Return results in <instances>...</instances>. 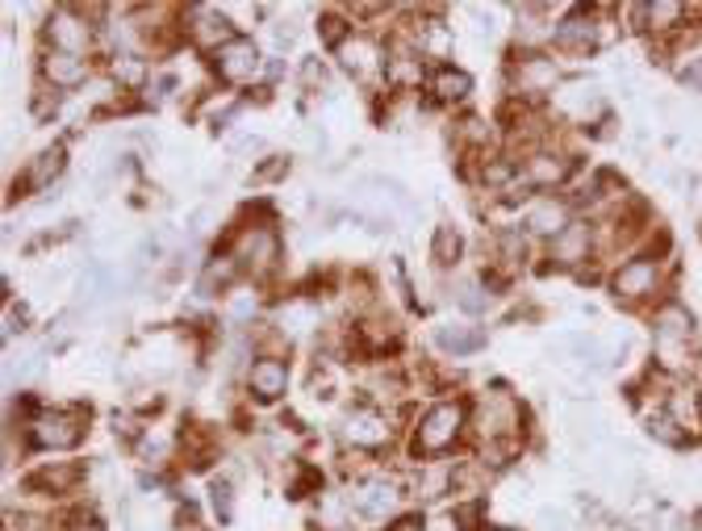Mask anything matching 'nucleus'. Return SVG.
Returning <instances> with one entry per match:
<instances>
[{
  "instance_id": "obj_1",
  "label": "nucleus",
  "mask_w": 702,
  "mask_h": 531,
  "mask_svg": "<svg viewBox=\"0 0 702 531\" xmlns=\"http://www.w3.org/2000/svg\"><path fill=\"white\" fill-rule=\"evenodd\" d=\"M652 323V368L669 377V381H682L690 372V360L699 356L694 348V335H699V318L685 306L682 297H665L657 310L649 314Z\"/></svg>"
},
{
  "instance_id": "obj_2",
  "label": "nucleus",
  "mask_w": 702,
  "mask_h": 531,
  "mask_svg": "<svg viewBox=\"0 0 702 531\" xmlns=\"http://www.w3.org/2000/svg\"><path fill=\"white\" fill-rule=\"evenodd\" d=\"M607 289L619 306L652 314L665 297H673V259L669 256H631L611 268Z\"/></svg>"
},
{
  "instance_id": "obj_3",
  "label": "nucleus",
  "mask_w": 702,
  "mask_h": 531,
  "mask_svg": "<svg viewBox=\"0 0 702 531\" xmlns=\"http://www.w3.org/2000/svg\"><path fill=\"white\" fill-rule=\"evenodd\" d=\"M468 431H472L477 448H494V443L522 448V440H527V410L519 406L515 394L494 389V394H481L477 402L468 406Z\"/></svg>"
},
{
  "instance_id": "obj_4",
  "label": "nucleus",
  "mask_w": 702,
  "mask_h": 531,
  "mask_svg": "<svg viewBox=\"0 0 702 531\" xmlns=\"http://www.w3.org/2000/svg\"><path fill=\"white\" fill-rule=\"evenodd\" d=\"M243 276L252 280H268V276L281 273V259H285V247H281V231L276 222H243L238 231L231 235V247H226Z\"/></svg>"
},
{
  "instance_id": "obj_5",
  "label": "nucleus",
  "mask_w": 702,
  "mask_h": 531,
  "mask_svg": "<svg viewBox=\"0 0 702 531\" xmlns=\"http://www.w3.org/2000/svg\"><path fill=\"white\" fill-rule=\"evenodd\" d=\"M468 431V406L456 398V402H435L427 406L415 422V452L423 460H435V457H448L456 443L465 440Z\"/></svg>"
},
{
  "instance_id": "obj_6",
  "label": "nucleus",
  "mask_w": 702,
  "mask_h": 531,
  "mask_svg": "<svg viewBox=\"0 0 702 531\" xmlns=\"http://www.w3.org/2000/svg\"><path fill=\"white\" fill-rule=\"evenodd\" d=\"M347 507L368 523H394L406 507V486L389 473H364L347 486Z\"/></svg>"
},
{
  "instance_id": "obj_7",
  "label": "nucleus",
  "mask_w": 702,
  "mask_h": 531,
  "mask_svg": "<svg viewBox=\"0 0 702 531\" xmlns=\"http://www.w3.org/2000/svg\"><path fill=\"white\" fill-rule=\"evenodd\" d=\"M96 13L101 9H84V4H59L47 25H42V34H47V51H63V55H84L96 47V34H101V25H96Z\"/></svg>"
},
{
  "instance_id": "obj_8",
  "label": "nucleus",
  "mask_w": 702,
  "mask_h": 531,
  "mask_svg": "<svg viewBox=\"0 0 702 531\" xmlns=\"http://www.w3.org/2000/svg\"><path fill=\"white\" fill-rule=\"evenodd\" d=\"M89 410L84 406H59V410H38L34 422L26 427V440L42 452H68L84 440L89 431Z\"/></svg>"
},
{
  "instance_id": "obj_9",
  "label": "nucleus",
  "mask_w": 702,
  "mask_h": 531,
  "mask_svg": "<svg viewBox=\"0 0 702 531\" xmlns=\"http://www.w3.org/2000/svg\"><path fill=\"white\" fill-rule=\"evenodd\" d=\"M614 25L598 18V9H569L552 30V47L560 55H594L602 42H611Z\"/></svg>"
},
{
  "instance_id": "obj_10",
  "label": "nucleus",
  "mask_w": 702,
  "mask_h": 531,
  "mask_svg": "<svg viewBox=\"0 0 702 531\" xmlns=\"http://www.w3.org/2000/svg\"><path fill=\"white\" fill-rule=\"evenodd\" d=\"M339 436L347 448H356L360 457H368V452H385L389 443H394L397 427L394 419L380 410V406H356V410H347V419H343Z\"/></svg>"
},
{
  "instance_id": "obj_11",
  "label": "nucleus",
  "mask_w": 702,
  "mask_h": 531,
  "mask_svg": "<svg viewBox=\"0 0 702 531\" xmlns=\"http://www.w3.org/2000/svg\"><path fill=\"white\" fill-rule=\"evenodd\" d=\"M510 92L519 101H540L548 92H557L560 84V63L548 51H522L510 59Z\"/></svg>"
},
{
  "instance_id": "obj_12",
  "label": "nucleus",
  "mask_w": 702,
  "mask_h": 531,
  "mask_svg": "<svg viewBox=\"0 0 702 531\" xmlns=\"http://www.w3.org/2000/svg\"><path fill=\"white\" fill-rule=\"evenodd\" d=\"M631 18H635V30H640V34L661 38V42H678V38L690 30L694 4H682V0H652V4H635Z\"/></svg>"
},
{
  "instance_id": "obj_13",
  "label": "nucleus",
  "mask_w": 702,
  "mask_h": 531,
  "mask_svg": "<svg viewBox=\"0 0 702 531\" xmlns=\"http://www.w3.org/2000/svg\"><path fill=\"white\" fill-rule=\"evenodd\" d=\"M577 222V205L569 197H557V193H540L536 202L527 205V214H522V231L536 238H560L569 226Z\"/></svg>"
},
{
  "instance_id": "obj_14",
  "label": "nucleus",
  "mask_w": 702,
  "mask_h": 531,
  "mask_svg": "<svg viewBox=\"0 0 702 531\" xmlns=\"http://www.w3.org/2000/svg\"><path fill=\"white\" fill-rule=\"evenodd\" d=\"M184 38L197 47V51H205V55H217L226 42H234V25L226 13H217V9H210V4H193V9H184Z\"/></svg>"
},
{
  "instance_id": "obj_15",
  "label": "nucleus",
  "mask_w": 702,
  "mask_h": 531,
  "mask_svg": "<svg viewBox=\"0 0 702 531\" xmlns=\"http://www.w3.org/2000/svg\"><path fill=\"white\" fill-rule=\"evenodd\" d=\"M210 68L222 84H252L260 68H264V59H260V47H255L247 34H238L234 42H226L217 55H210Z\"/></svg>"
},
{
  "instance_id": "obj_16",
  "label": "nucleus",
  "mask_w": 702,
  "mask_h": 531,
  "mask_svg": "<svg viewBox=\"0 0 702 531\" xmlns=\"http://www.w3.org/2000/svg\"><path fill=\"white\" fill-rule=\"evenodd\" d=\"M335 59H339V68L347 75H356V80H377V75L385 72V63H389V51H385L373 34L356 30V34L335 51Z\"/></svg>"
},
{
  "instance_id": "obj_17",
  "label": "nucleus",
  "mask_w": 702,
  "mask_h": 531,
  "mask_svg": "<svg viewBox=\"0 0 702 531\" xmlns=\"http://www.w3.org/2000/svg\"><path fill=\"white\" fill-rule=\"evenodd\" d=\"M548 256H552V264H557V268H573V273H581L586 264H594V259H598L594 222L577 218L573 226L564 231V235L548 243Z\"/></svg>"
},
{
  "instance_id": "obj_18",
  "label": "nucleus",
  "mask_w": 702,
  "mask_h": 531,
  "mask_svg": "<svg viewBox=\"0 0 702 531\" xmlns=\"http://www.w3.org/2000/svg\"><path fill=\"white\" fill-rule=\"evenodd\" d=\"M38 75H42V84H51L54 92H72V89H80V84H89L92 59L63 55V51H42V59H38Z\"/></svg>"
},
{
  "instance_id": "obj_19",
  "label": "nucleus",
  "mask_w": 702,
  "mask_h": 531,
  "mask_svg": "<svg viewBox=\"0 0 702 531\" xmlns=\"http://www.w3.org/2000/svg\"><path fill=\"white\" fill-rule=\"evenodd\" d=\"M247 389L255 402H281L288 394V365L281 356H255L247 368Z\"/></svg>"
},
{
  "instance_id": "obj_20",
  "label": "nucleus",
  "mask_w": 702,
  "mask_h": 531,
  "mask_svg": "<svg viewBox=\"0 0 702 531\" xmlns=\"http://www.w3.org/2000/svg\"><path fill=\"white\" fill-rule=\"evenodd\" d=\"M80 481H84V469H80V464H72V460H54V464H38L21 486H26L30 494L63 498V494H72Z\"/></svg>"
},
{
  "instance_id": "obj_21",
  "label": "nucleus",
  "mask_w": 702,
  "mask_h": 531,
  "mask_svg": "<svg viewBox=\"0 0 702 531\" xmlns=\"http://www.w3.org/2000/svg\"><path fill=\"white\" fill-rule=\"evenodd\" d=\"M63 167H68V147L63 143H54V147L38 151L34 160L26 164V176L18 181L21 193H34V188H51L59 176H63Z\"/></svg>"
},
{
  "instance_id": "obj_22",
  "label": "nucleus",
  "mask_w": 702,
  "mask_h": 531,
  "mask_svg": "<svg viewBox=\"0 0 702 531\" xmlns=\"http://www.w3.org/2000/svg\"><path fill=\"white\" fill-rule=\"evenodd\" d=\"M451 490H456V464L444 457L423 460L415 481H410V498H444Z\"/></svg>"
},
{
  "instance_id": "obj_23",
  "label": "nucleus",
  "mask_w": 702,
  "mask_h": 531,
  "mask_svg": "<svg viewBox=\"0 0 702 531\" xmlns=\"http://www.w3.org/2000/svg\"><path fill=\"white\" fill-rule=\"evenodd\" d=\"M435 348L444 356H472V351L486 348V330L472 327V323H439L435 327Z\"/></svg>"
},
{
  "instance_id": "obj_24",
  "label": "nucleus",
  "mask_w": 702,
  "mask_h": 531,
  "mask_svg": "<svg viewBox=\"0 0 702 531\" xmlns=\"http://www.w3.org/2000/svg\"><path fill=\"white\" fill-rule=\"evenodd\" d=\"M238 276H243V268H238V259H234L231 252H222V256L205 259V268H201V276H197V294H201V297H222V294H231L234 285H238Z\"/></svg>"
},
{
  "instance_id": "obj_25",
  "label": "nucleus",
  "mask_w": 702,
  "mask_h": 531,
  "mask_svg": "<svg viewBox=\"0 0 702 531\" xmlns=\"http://www.w3.org/2000/svg\"><path fill=\"white\" fill-rule=\"evenodd\" d=\"M427 92H431L435 105H460V101H468V92H472V80H468V72H460V68L439 63V68L427 75Z\"/></svg>"
},
{
  "instance_id": "obj_26",
  "label": "nucleus",
  "mask_w": 702,
  "mask_h": 531,
  "mask_svg": "<svg viewBox=\"0 0 702 531\" xmlns=\"http://www.w3.org/2000/svg\"><path fill=\"white\" fill-rule=\"evenodd\" d=\"M644 431H649L657 443H665V448H685V443H690V436L665 415V406H652L649 415H644Z\"/></svg>"
},
{
  "instance_id": "obj_27",
  "label": "nucleus",
  "mask_w": 702,
  "mask_h": 531,
  "mask_svg": "<svg viewBox=\"0 0 702 531\" xmlns=\"http://www.w3.org/2000/svg\"><path fill=\"white\" fill-rule=\"evenodd\" d=\"M356 339H360L364 351L380 356V351H389L397 344V327L394 323H385V318H364L360 327H356Z\"/></svg>"
},
{
  "instance_id": "obj_28",
  "label": "nucleus",
  "mask_w": 702,
  "mask_h": 531,
  "mask_svg": "<svg viewBox=\"0 0 702 531\" xmlns=\"http://www.w3.org/2000/svg\"><path fill=\"white\" fill-rule=\"evenodd\" d=\"M460 252H465V238H460V231L456 226H435V238H431V259L435 268H456V259H460Z\"/></svg>"
},
{
  "instance_id": "obj_29",
  "label": "nucleus",
  "mask_w": 702,
  "mask_h": 531,
  "mask_svg": "<svg viewBox=\"0 0 702 531\" xmlns=\"http://www.w3.org/2000/svg\"><path fill=\"white\" fill-rule=\"evenodd\" d=\"M109 72H113V80L122 84V92H139V89H143V80H146V59H139V55H118Z\"/></svg>"
},
{
  "instance_id": "obj_30",
  "label": "nucleus",
  "mask_w": 702,
  "mask_h": 531,
  "mask_svg": "<svg viewBox=\"0 0 702 531\" xmlns=\"http://www.w3.org/2000/svg\"><path fill=\"white\" fill-rule=\"evenodd\" d=\"M318 34H323V42L330 51H339L343 42L356 34V25L343 18V13H323V18H318Z\"/></svg>"
},
{
  "instance_id": "obj_31",
  "label": "nucleus",
  "mask_w": 702,
  "mask_h": 531,
  "mask_svg": "<svg viewBox=\"0 0 702 531\" xmlns=\"http://www.w3.org/2000/svg\"><path fill=\"white\" fill-rule=\"evenodd\" d=\"M456 306L468 314H481L489 306L486 285H481V280H460V285H456Z\"/></svg>"
},
{
  "instance_id": "obj_32",
  "label": "nucleus",
  "mask_w": 702,
  "mask_h": 531,
  "mask_svg": "<svg viewBox=\"0 0 702 531\" xmlns=\"http://www.w3.org/2000/svg\"><path fill=\"white\" fill-rule=\"evenodd\" d=\"M210 502H214L217 519H222V523H231V514H234V486H231V477H214V481H210Z\"/></svg>"
},
{
  "instance_id": "obj_33",
  "label": "nucleus",
  "mask_w": 702,
  "mask_h": 531,
  "mask_svg": "<svg viewBox=\"0 0 702 531\" xmlns=\"http://www.w3.org/2000/svg\"><path fill=\"white\" fill-rule=\"evenodd\" d=\"M297 80H302V89H306V92H323L326 89L323 59H302V68H297Z\"/></svg>"
},
{
  "instance_id": "obj_34",
  "label": "nucleus",
  "mask_w": 702,
  "mask_h": 531,
  "mask_svg": "<svg viewBox=\"0 0 702 531\" xmlns=\"http://www.w3.org/2000/svg\"><path fill=\"white\" fill-rule=\"evenodd\" d=\"M59 101H63V92H54L51 84H38L34 101H30V110H34L38 122H47V118H51V113L59 110Z\"/></svg>"
},
{
  "instance_id": "obj_35",
  "label": "nucleus",
  "mask_w": 702,
  "mask_h": 531,
  "mask_svg": "<svg viewBox=\"0 0 702 531\" xmlns=\"http://www.w3.org/2000/svg\"><path fill=\"white\" fill-rule=\"evenodd\" d=\"M456 134L465 139L468 147H486V143H489V126H486V122H481V118H465V122H460V130H456Z\"/></svg>"
},
{
  "instance_id": "obj_36",
  "label": "nucleus",
  "mask_w": 702,
  "mask_h": 531,
  "mask_svg": "<svg viewBox=\"0 0 702 531\" xmlns=\"http://www.w3.org/2000/svg\"><path fill=\"white\" fill-rule=\"evenodd\" d=\"M285 172H288V160H285V155H272L268 164L255 167V172H252V184H272V181H281Z\"/></svg>"
},
{
  "instance_id": "obj_37",
  "label": "nucleus",
  "mask_w": 702,
  "mask_h": 531,
  "mask_svg": "<svg viewBox=\"0 0 702 531\" xmlns=\"http://www.w3.org/2000/svg\"><path fill=\"white\" fill-rule=\"evenodd\" d=\"M682 381H685V385H694V389L702 394V351L694 356V360H690V372H685Z\"/></svg>"
},
{
  "instance_id": "obj_38",
  "label": "nucleus",
  "mask_w": 702,
  "mask_h": 531,
  "mask_svg": "<svg viewBox=\"0 0 702 531\" xmlns=\"http://www.w3.org/2000/svg\"><path fill=\"white\" fill-rule=\"evenodd\" d=\"M293 38H297V30L293 25H276V47L285 51V47H293Z\"/></svg>"
},
{
  "instance_id": "obj_39",
  "label": "nucleus",
  "mask_w": 702,
  "mask_h": 531,
  "mask_svg": "<svg viewBox=\"0 0 702 531\" xmlns=\"http://www.w3.org/2000/svg\"><path fill=\"white\" fill-rule=\"evenodd\" d=\"M68 531H105V528H101L96 519H89V514H80V519H75V523H72Z\"/></svg>"
}]
</instances>
